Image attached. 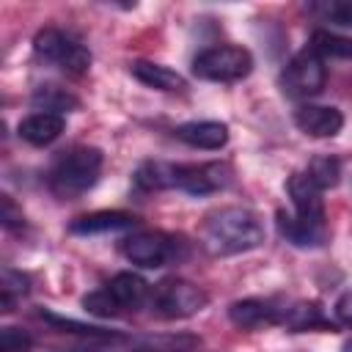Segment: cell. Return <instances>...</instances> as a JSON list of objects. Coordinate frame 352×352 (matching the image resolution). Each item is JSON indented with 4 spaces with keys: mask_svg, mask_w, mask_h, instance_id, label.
<instances>
[{
    "mask_svg": "<svg viewBox=\"0 0 352 352\" xmlns=\"http://www.w3.org/2000/svg\"><path fill=\"white\" fill-rule=\"evenodd\" d=\"M264 242V223L253 209L220 206L204 217L201 245L212 256H236L256 250Z\"/></svg>",
    "mask_w": 352,
    "mask_h": 352,
    "instance_id": "6da1fadb",
    "label": "cell"
},
{
    "mask_svg": "<svg viewBox=\"0 0 352 352\" xmlns=\"http://www.w3.org/2000/svg\"><path fill=\"white\" fill-rule=\"evenodd\" d=\"M99 170H102V151L94 146H74L55 157L47 182L58 198L72 201L96 184Z\"/></svg>",
    "mask_w": 352,
    "mask_h": 352,
    "instance_id": "7a4b0ae2",
    "label": "cell"
},
{
    "mask_svg": "<svg viewBox=\"0 0 352 352\" xmlns=\"http://www.w3.org/2000/svg\"><path fill=\"white\" fill-rule=\"evenodd\" d=\"M148 294H151V286L140 275L118 272L104 283V289L85 294L82 305L94 316L116 319V316H124V314H132V311L148 305Z\"/></svg>",
    "mask_w": 352,
    "mask_h": 352,
    "instance_id": "3957f363",
    "label": "cell"
},
{
    "mask_svg": "<svg viewBox=\"0 0 352 352\" xmlns=\"http://www.w3.org/2000/svg\"><path fill=\"white\" fill-rule=\"evenodd\" d=\"M206 302H209V294L184 278H165V280L154 283L151 294H148V308L162 319L195 316L206 308Z\"/></svg>",
    "mask_w": 352,
    "mask_h": 352,
    "instance_id": "277c9868",
    "label": "cell"
},
{
    "mask_svg": "<svg viewBox=\"0 0 352 352\" xmlns=\"http://www.w3.org/2000/svg\"><path fill=\"white\" fill-rule=\"evenodd\" d=\"M253 72V55L236 44L206 47L192 60V74L212 82H236Z\"/></svg>",
    "mask_w": 352,
    "mask_h": 352,
    "instance_id": "5b68a950",
    "label": "cell"
},
{
    "mask_svg": "<svg viewBox=\"0 0 352 352\" xmlns=\"http://www.w3.org/2000/svg\"><path fill=\"white\" fill-rule=\"evenodd\" d=\"M33 52L38 60L52 63L69 74H82L91 66V52L77 38H72L69 33H63L58 28L38 30L33 38Z\"/></svg>",
    "mask_w": 352,
    "mask_h": 352,
    "instance_id": "8992f818",
    "label": "cell"
},
{
    "mask_svg": "<svg viewBox=\"0 0 352 352\" xmlns=\"http://www.w3.org/2000/svg\"><path fill=\"white\" fill-rule=\"evenodd\" d=\"M182 248H184V242L165 231H138L121 242V253L132 264L146 267V270L165 267L176 258H182Z\"/></svg>",
    "mask_w": 352,
    "mask_h": 352,
    "instance_id": "52a82bcc",
    "label": "cell"
},
{
    "mask_svg": "<svg viewBox=\"0 0 352 352\" xmlns=\"http://www.w3.org/2000/svg\"><path fill=\"white\" fill-rule=\"evenodd\" d=\"M324 80H327L324 60L311 47L300 50L283 66V72H280V88L292 99H311V96H316L324 88Z\"/></svg>",
    "mask_w": 352,
    "mask_h": 352,
    "instance_id": "ba28073f",
    "label": "cell"
},
{
    "mask_svg": "<svg viewBox=\"0 0 352 352\" xmlns=\"http://www.w3.org/2000/svg\"><path fill=\"white\" fill-rule=\"evenodd\" d=\"M231 182V168L226 162H170V190L190 195H209Z\"/></svg>",
    "mask_w": 352,
    "mask_h": 352,
    "instance_id": "9c48e42d",
    "label": "cell"
},
{
    "mask_svg": "<svg viewBox=\"0 0 352 352\" xmlns=\"http://www.w3.org/2000/svg\"><path fill=\"white\" fill-rule=\"evenodd\" d=\"M286 192L294 206V217H300L308 226L324 228V204H322V190L311 182L308 173H292L286 182Z\"/></svg>",
    "mask_w": 352,
    "mask_h": 352,
    "instance_id": "30bf717a",
    "label": "cell"
},
{
    "mask_svg": "<svg viewBox=\"0 0 352 352\" xmlns=\"http://www.w3.org/2000/svg\"><path fill=\"white\" fill-rule=\"evenodd\" d=\"M294 124L300 132L311 138H333L344 126V116L330 104H300L294 110Z\"/></svg>",
    "mask_w": 352,
    "mask_h": 352,
    "instance_id": "8fae6325",
    "label": "cell"
},
{
    "mask_svg": "<svg viewBox=\"0 0 352 352\" xmlns=\"http://www.w3.org/2000/svg\"><path fill=\"white\" fill-rule=\"evenodd\" d=\"M280 314H283V308H278L270 300H256V297L239 300L228 308L231 322L242 330H261V327L280 324Z\"/></svg>",
    "mask_w": 352,
    "mask_h": 352,
    "instance_id": "7c38bea8",
    "label": "cell"
},
{
    "mask_svg": "<svg viewBox=\"0 0 352 352\" xmlns=\"http://www.w3.org/2000/svg\"><path fill=\"white\" fill-rule=\"evenodd\" d=\"M173 132L182 143L204 151H217L228 143V126L223 121H187L179 124Z\"/></svg>",
    "mask_w": 352,
    "mask_h": 352,
    "instance_id": "4fadbf2b",
    "label": "cell"
},
{
    "mask_svg": "<svg viewBox=\"0 0 352 352\" xmlns=\"http://www.w3.org/2000/svg\"><path fill=\"white\" fill-rule=\"evenodd\" d=\"M138 217L121 209H102V212H91L82 214L77 220H72L69 231L72 234H107V231H124V228H135Z\"/></svg>",
    "mask_w": 352,
    "mask_h": 352,
    "instance_id": "5bb4252c",
    "label": "cell"
},
{
    "mask_svg": "<svg viewBox=\"0 0 352 352\" xmlns=\"http://www.w3.org/2000/svg\"><path fill=\"white\" fill-rule=\"evenodd\" d=\"M63 132V116L58 113H30L28 118L19 121V138L28 140L30 146H50L58 140Z\"/></svg>",
    "mask_w": 352,
    "mask_h": 352,
    "instance_id": "9a60e30c",
    "label": "cell"
},
{
    "mask_svg": "<svg viewBox=\"0 0 352 352\" xmlns=\"http://www.w3.org/2000/svg\"><path fill=\"white\" fill-rule=\"evenodd\" d=\"M129 72H132L135 80H140L143 85L157 88V91L173 94V91H184L187 88V80L179 72H173V69H168L162 63H154V60H135L129 66Z\"/></svg>",
    "mask_w": 352,
    "mask_h": 352,
    "instance_id": "2e32d148",
    "label": "cell"
},
{
    "mask_svg": "<svg viewBox=\"0 0 352 352\" xmlns=\"http://www.w3.org/2000/svg\"><path fill=\"white\" fill-rule=\"evenodd\" d=\"M280 324L294 330V333H302V330H336V324L322 314V308L316 302H294V305L283 308Z\"/></svg>",
    "mask_w": 352,
    "mask_h": 352,
    "instance_id": "e0dca14e",
    "label": "cell"
},
{
    "mask_svg": "<svg viewBox=\"0 0 352 352\" xmlns=\"http://www.w3.org/2000/svg\"><path fill=\"white\" fill-rule=\"evenodd\" d=\"M278 228H280V234H283L292 245H300V248L322 245V242H324V236H327V228L308 226V223H302L300 217L286 214V212H278Z\"/></svg>",
    "mask_w": 352,
    "mask_h": 352,
    "instance_id": "ac0fdd59",
    "label": "cell"
},
{
    "mask_svg": "<svg viewBox=\"0 0 352 352\" xmlns=\"http://www.w3.org/2000/svg\"><path fill=\"white\" fill-rule=\"evenodd\" d=\"M33 104L41 113H58V116H63L66 110H74L80 102H77V96H72L69 91L58 88V85H41L33 94Z\"/></svg>",
    "mask_w": 352,
    "mask_h": 352,
    "instance_id": "d6986e66",
    "label": "cell"
},
{
    "mask_svg": "<svg viewBox=\"0 0 352 352\" xmlns=\"http://www.w3.org/2000/svg\"><path fill=\"white\" fill-rule=\"evenodd\" d=\"M322 60L324 58H352V38L330 33V30H314L311 44H308Z\"/></svg>",
    "mask_w": 352,
    "mask_h": 352,
    "instance_id": "ffe728a7",
    "label": "cell"
},
{
    "mask_svg": "<svg viewBox=\"0 0 352 352\" xmlns=\"http://www.w3.org/2000/svg\"><path fill=\"white\" fill-rule=\"evenodd\" d=\"M28 292H30V278L6 267L3 278H0V305H3V311H14V302L22 300Z\"/></svg>",
    "mask_w": 352,
    "mask_h": 352,
    "instance_id": "44dd1931",
    "label": "cell"
},
{
    "mask_svg": "<svg viewBox=\"0 0 352 352\" xmlns=\"http://www.w3.org/2000/svg\"><path fill=\"white\" fill-rule=\"evenodd\" d=\"M305 173L324 192V190H330V187H336L341 182V162L336 157H316V160H311Z\"/></svg>",
    "mask_w": 352,
    "mask_h": 352,
    "instance_id": "7402d4cb",
    "label": "cell"
},
{
    "mask_svg": "<svg viewBox=\"0 0 352 352\" xmlns=\"http://www.w3.org/2000/svg\"><path fill=\"white\" fill-rule=\"evenodd\" d=\"M311 11L319 14L324 22L352 28V0H322V3H314Z\"/></svg>",
    "mask_w": 352,
    "mask_h": 352,
    "instance_id": "603a6c76",
    "label": "cell"
},
{
    "mask_svg": "<svg viewBox=\"0 0 352 352\" xmlns=\"http://www.w3.org/2000/svg\"><path fill=\"white\" fill-rule=\"evenodd\" d=\"M33 346V338L19 327H3L0 333V352H28Z\"/></svg>",
    "mask_w": 352,
    "mask_h": 352,
    "instance_id": "cb8c5ba5",
    "label": "cell"
},
{
    "mask_svg": "<svg viewBox=\"0 0 352 352\" xmlns=\"http://www.w3.org/2000/svg\"><path fill=\"white\" fill-rule=\"evenodd\" d=\"M0 220H3L6 228H22L25 226L22 209H16V204L11 201V195H0Z\"/></svg>",
    "mask_w": 352,
    "mask_h": 352,
    "instance_id": "d4e9b609",
    "label": "cell"
},
{
    "mask_svg": "<svg viewBox=\"0 0 352 352\" xmlns=\"http://www.w3.org/2000/svg\"><path fill=\"white\" fill-rule=\"evenodd\" d=\"M336 319H338V324H344V327H349L352 330V292H344L338 300H336Z\"/></svg>",
    "mask_w": 352,
    "mask_h": 352,
    "instance_id": "484cf974",
    "label": "cell"
},
{
    "mask_svg": "<svg viewBox=\"0 0 352 352\" xmlns=\"http://www.w3.org/2000/svg\"><path fill=\"white\" fill-rule=\"evenodd\" d=\"M143 352H146V349H143Z\"/></svg>",
    "mask_w": 352,
    "mask_h": 352,
    "instance_id": "4316f807",
    "label": "cell"
}]
</instances>
